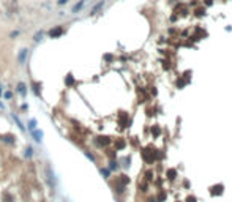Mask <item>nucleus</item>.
<instances>
[{
    "mask_svg": "<svg viewBox=\"0 0 232 202\" xmlns=\"http://www.w3.org/2000/svg\"><path fill=\"white\" fill-rule=\"evenodd\" d=\"M166 177L169 178V180H174V178L177 177V171H175V169H169V171L166 172Z\"/></svg>",
    "mask_w": 232,
    "mask_h": 202,
    "instance_id": "4",
    "label": "nucleus"
},
{
    "mask_svg": "<svg viewBox=\"0 0 232 202\" xmlns=\"http://www.w3.org/2000/svg\"><path fill=\"white\" fill-rule=\"evenodd\" d=\"M186 202H196V197H194V196H188V197H186Z\"/></svg>",
    "mask_w": 232,
    "mask_h": 202,
    "instance_id": "13",
    "label": "nucleus"
},
{
    "mask_svg": "<svg viewBox=\"0 0 232 202\" xmlns=\"http://www.w3.org/2000/svg\"><path fill=\"white\" fill-rule=\"evenodd\" d=\"M35 125H36V122H35V120H32V122H30V130H33Z\"/></svg>",
    "mask_w": 232,
    "mask_h": 202,
    "instance_id": "15",
    "label": "nucleus"
},
{
    "mask_svg": "<svg viewBox=\"0 0 232 202\" xmlns=\"http://www.w3.org/2000/svg\"><path fill=\"white\" fill-rule=\"evenodd\" d=\"M152 171H148V172H145V180H152Z\"/></svg>",
    "mask_w": 232,
    "mask_h": 202,
    "instance_id": "12",
    "label": "nucleus"
},
{
    "mask_svg": "<svg viewBox=\"0 0 232 202\" xmlns=\"http://www.w3.org/2000/svg\"><path fill=\"white\" fill-rule=\"evenodd\" d=\"M63 27H55V28H52L51 32H49V36L51 38H57V36H60L62 33H63Z\"/></svg>",
    "mask_w": 232,
    "mask_h": 202,
    "instance_id": "2",
    "label": "nucleus"
},
{
    "mask_svg": "<svg viewBox=\"0 0 232 202\" xmlns=\"http://www.w3.org/2000/svg\"><path fill=\"white\" fill-rule=\"evenodd\" d=\"M109 164H111V169H117V163H115V161H111Z\"/></svg>",
    "mask_w": 232,
    "mask_h": 202,
    "instance_id": "14",
    "label": "nucleus"
},
{
    "mask_svg": "<svg viewBox=\"0 0 232 202\" xmlns=\"http://www.w3.org/2000/svg\"><path fill=\"white\" fill-rule=\"evenodd\" d=\"M3 197H5V202H13V197H11L8 193H7V194H3Z\"/></svg>",
    "mask_w": 232,
    "mask_h": 202,
    "instance_id": "11",
    "label": "nucleus"
},
{
    "mask_svg": "<svg viewBox=\"0 0 232 202\" xmlns=\"http://www.w3.org/2000/svg\"><path fill=\"white\" fill-rule=\"evenodd\" d=\"M161 133V130H160V126H158V125H155V126L153 128H152V134H153V136L155 137H156L158 136V134H160Z\"/></svg>",
    "mask_w": 232,
    "mask_h": 202,
    "instance_id": "8",
    "label": "nucleus"
},
{
    "mask_svg": "<svg viewBox=\"0 0 232 202\" xmlns=\"http://www.w3.org/2000/svg\"><path fill=\"white\" fill-rule=\"evenodd\" d=\"M0 107H2V103H0Z\"/></svg>",
    "mask_w": 232,
    "mask_h": 202,
    "instance_id": "17",
    "label": "nucleus"
},
{
    "mask_svg": "<svg viewBox=\"0 0 232 202\" xmlns=\"http://www.w3.org/2000/svg\"><path fill=\"white\" fill-rule=\"evenodd\" d=\"M126 145V142L123 139H119V140H115V148L117 150H120V148H123Z\"/></svg>",
    "mask_w": 232,
    "mask_h": 202,
    "instance_id": "6",
    "label": "nucleus"
},
{
    "mask_svg": "<svg viewBox=\"0 0 232 202\" xmlns=\"http://www.w3.org/2000/svg\"><path fill=\"white\" fill-rule=\"evenodd\" d=\"M223 191H224V186L223 185H213L212 188H210V194L212 196H221Z\"/></svg>",
    "mask_w": 232,
    "mask_h": 202,
    "instance_id": "1",
    "label": "nucleus"
},
{
    "mask_svg": "<svg viewBox=\"0 0 232 202\" xmlns=\"http://www.w3.org/2000/svg\"><path fill=\"white\" fill-rule=\"evenodd\" d=\"M0 96H2V87H0Z\"/></svg>",
    "mask_w": 232,
    "mask_h": 202,
    "instance_id": "16",
    "label": "nucleus"
},
{
    "mask_svg": "<svg viewBox=\"0 0 232 202\" xmlns=\"http://www.w3.org/2000/svg\"><path fill=\"white\" fill-rule=\"evenodd\" d=\"M164 199H166V193H164V191L158 193V201H160V202H163Z\"/></svg>",
    "mask_w": 232,
    "mask_h": 202,
    "instance_id": "10",
    "label": "nucleus"
},
{
    "mask_svg": "<svg viewBox=\"0 0 232 202\" xmlns=\"http://www.w3.org/2000/svg\"><path fill=\"white\" fill-rule=\"evenodd\" d=\"M2 139H3L5 142H8V144H14V142H16V137L11 136V134H8V136H3Z\"/></svg>",
    "mask_w": 232,
    "mask_h": 202,
    "instance_id": "5",
    "label": "nucleus"
},
{
    "mask_svg": "<svg viewBox=\"0 0 232 202\" xmlns=\"http://www.w3.org/2000/svg\"><path fill=\"white\" fill-rule=\"evenodd\" d=\"M17 92H19V93H21V95H22V96H25V85H24V84H22V82H21L19 85H17Z\"/></svg>",
    "mask_w": 232,
    "mask_h": 202,
    "instance_id": "7",
    "label": "nucleus"
},
{
    "mask_svg": "<svg viewBox=\"0 0 232 202\" xmlns=\"http://www.w3.org/2000/svg\"><path fill=\"white\" fill-rule=\"evenodd\" d=\"M96 144L104 147V145L111 144V139H109V137H106V136H99V137H96Z\"/></svg>",
    "mask_w": 232,
    "mask_h": 202,
    "instance_id": "3",
    "label": "nucleus"
},
{
    "mask_svg": "<svg viewBox=\"0 0 232 202\" xmlns=\"http://www.w3.org/2000/svg\"><path fill=\"white\" fill-rule=\"evenodd\" d=\"M65 82H66V85H71V84L74 82V79H73V76H71V74L66 76V81H65Z\"/></svg>",
    "mask_w": 232,
    "mask_h": 202,
    "instance_id": "9",
    "label": "nucleus"
}]
</instances>
